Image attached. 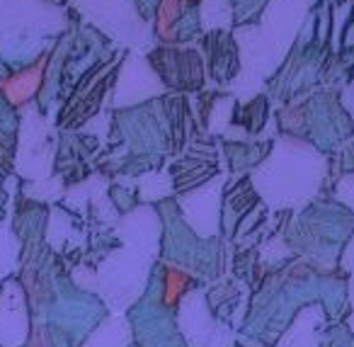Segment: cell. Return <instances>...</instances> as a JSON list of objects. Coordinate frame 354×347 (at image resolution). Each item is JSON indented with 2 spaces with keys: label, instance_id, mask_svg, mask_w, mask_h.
<instances>
[{
  "label": "cell",
  "instance_id": "cell-1",
  "mask_svg": "<svg viewBox=\"0 0 354 347\" xmlns=\"http://www.w3.org/2000/svg\"><path fill=\"white\" fill-rule=\"evenodd\" d=\"M146 274H148V258H143V255L127 248V250H119V253H112L100 265L90 289L97 292L100 296H104V301L112 308L122 311V308H127L141 294Z\"/></svg>",
  "mask_w": 354,
  "mask_h": 347
},
{
  "label": "cell",
  "instance_id": "cell-2",
  "mask_svg": "<svg viewBox=\"0 0 354 347\" xmlns=\"http://www.w3.org/2000/svg\"><path fill=\"white\" fill-rule=\"evenodd\" d=\"M180 330L192 347H228L231 330L218 326L209 313L202 294H187L180 303Z\"/></svg>",
  "mask_w": 354,
  "mask_h": 347
},
{
  "label": "cell",
  "instance_id": "cell-3",
  "mask_svg": "<svg viewBox=\"0 0 354 347\" xmlns=\"http://www.w3.org/2000/svg\"><path fill=\"white\" fill-rule=\"evenodd\" d=\"M117 233L127 240L129 250L143 255L151 260L158 253V235H160V224L151 209H138L131 216L117 226Z\"/></svg>",
  "mask_w": 354,
  "mask_h": 347
},
{
  "label": "cell",
  "instance_id": "cell-4",
  "mask_svg": "<svg viewBox=\"0 0 354 347\" xmlns=\"http://www.w3.org/2000/svg\"><path fill=\"white\" fill-rule=\"evenodd\" d=\"M30 321H27L25 299L17 284H8L6 296L0 299V342L8 347H17L25 342Z\"/></svg>",
  "mask_w": 354,
  "mask_h": 347
},
{
  "label": "cell",
  "instance_id": "cell-5",
  "mask_svg": "<svg viewBox=\"0 0 354 347\" xmlns=\"http://www.w3.org/2000/svg\"><path fill=\"white\" fill-rule=\"evenodd\" d=\"M183 206H185V214H187V221L202 238H209L212 233H216L218 192L214 195V190H202L199 195L189 197Z\"/></svg>",
  "mask_w": 354,
  "mask_h": 347
},
{
  "label": "cell",
  "instance_id": "cell-6",
  "mask_svg": "<svg viewBox=\"0 0 354 347\" xmlns=\"http://www.w3.org/2000/svg\"><path fill=\"white\" fill-rule=\"evenodd\" d=\"M320 308L310 306L294 321L291 330L284 335L279 347H318V328H320Z\"/></svg>",
  "mask_w": 354,
  "mask_h": 347
},
{
  "label": "cell",
  "instance_id": "cell-7",
  "mask_svg": "<svg viewBox=\"0 0 354 347\" xmlns=\"http://www.w3.org/2000/svg\"><path fill=\"white\" fill-rule=\"evenodd\" d=\"M129 337L131 332H129V323L124 321V316H112L93 332V337L83 347H127Z\"/></svg>",
  "mask_w": 354,
  "mask_h": 347
},
{
  "label": "cell",
  "instance_id": "cell-8",
  "mask_svg": "<svg viewBox=\"0 0 354 347\" xmlns=\"http://www.w3.org/2000/svg\"><path fill=\"white\" fill-rule=\"evenodd\" d=\"M15 258H17V240L8 233V229L0 226V274L10 272L15 267Z\"/></svg>",
  "mask_w": 354,
  "mask_h": 347
},
{
  "label": "cell",
  "instance_id": "cell-9",
  "mask_svg": "<svg viewBox=\"0 0 354 347\" xmlns=\"http://www.w3.org/2000/svg\"><path fill=\"white\" fill-rule=\"evenodd\" d=\"M286 253H289V250H286V245L281 243L279 238H274V240H272V243H267L265 248H262V258H265V260H277V258H284Z\"/></svg>",
  "mask_w": 354,
  "mask_h": 347
},
{
  "label": "cell",
  "instance_id": "cell-10",
  "mask_svg": "<svg viewBox=\"0 0 354 347\" xmlns=\"http://www.w3.org/2000/svg\"><path fill=\"white\" fill-rule=\"evenodd\" d=\"M342 267L347 269V272H352V274H354V238H352V243L347 245V250H344Z\"/></svg>",
  "mask_w": 354,
  "mask_h": 347
},
{
  "label": "cell",
  "instance_id": "cell-11",
  "mask_svg": "<svg viewBox=\"0 0 354 347\" xmlns=\"http://www.w3.org/2000/svg\"><path fill=\"white\" fill-rule=\"evenodd\" d=\"M352 301H354V282H352Z\"/></svg>",
  "mask_w": 354,
  "mask_h": 347
}]
</instances>
